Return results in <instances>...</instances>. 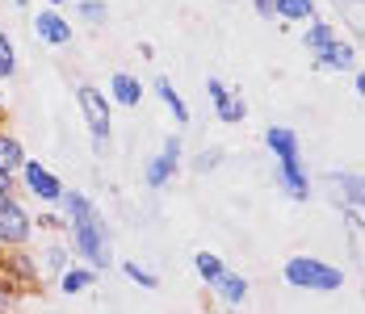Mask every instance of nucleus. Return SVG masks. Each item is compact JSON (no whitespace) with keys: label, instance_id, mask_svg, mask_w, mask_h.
I'll use <instances>...</instances> for the list:
<instances>
[{"label":"nucleus","instance_id":"nucleus-1","mask_svg":"<svg viewBox=\"0 0 365 314\" xmlns=\"http://www.w3.org/2000/svg\"><path fill=\"white\" fill-rule=\"evenodd\" d=\"M63 214H68V231H72V251L88 264V268H110L113 264V251H110V231H106V218L97 214V206L84 197V193H76L68 189L63 193Z\"/></svg>","mask_w":365,"mask_h":314},{"label":"nucleus","instance_id":"nucleus-2","mask_svg":"<svg viewBox=\"0 0 365 314\" xmlns=\"http://www.w3.org/2000/svg\"><path fill=\"white\" fill-rule=\"evenodd\" d=\"M286 281L294 289H311V293H336L344 285V273L336 264H324L315 256H290L286 260Z\"/></svg>","mask_w":365,"mask_h":314},{"label":"nucleus","instance_id":"nucleus-3","mask_svg":"<svg viewBox=\"0 0 365 314\" xmlns=\"http://www.w3.org/2000/svg\"><path fill=\"white\" fill-rule=\"evenodd\" d=\"M76 101H80V117H84L88 135H93V151H97V155H106V151H110V130H113L106 93H97L93 84H80V88H76Z\"/></svg>","mask_w":365,"mask_h":314},{"label":"nucleus","instance_id":"nucleus-4","mask_svg":"<svg viewBox=\"0 0 365 314\" xmlns=\"http://www.w3.org/2000/svg\"><path fill=\"white\" fill-rule=\"evenodd\" d=\"M34 235V214L21 206V197H0V247L4 251H17V247L30 244Z\"/></svg>","mask_w":365,"mask_h":314},{"label":"nucleus","instance_id":"nucleus-5","mask_svg":"<svg viewBox=\"0 0 365 314\" xmlns=\"http://www.w3.org/2000/svg\"><path fill=\"white\" fill-rule=\"evenodd\" d=\"M21 184L34 193L38 202H46V206H59V202H63V193H68V189H63V180L51 172L46 164H38V159H26V164H21Z\"/></svg>","mask_w":365,"mask_h":314},{"label":"nucleus","instance_id":"nucleus-6","mask_svg":"<svg viewBox=\"0 0 365 314\" xmlns=\"http://www.w3.org/2000/svg\"><path fill=\"white\" fill-rule=\"evenodd\" d=\"M181 147L185 142L173 135V139H164V147L147 159V172H143V180L151 184V189H164L173 176H177V168H181Z\"/></svg>","mask_w":365,"mask_h":314},{"label":"nucleus","instance_id":"nucleus-7","mask_svg":"<svg viewBox=\"0 0 365 314\" xmlns=\"http://www.w3.org/2000/svg\"><path fill=\"white\" fill-rule=\"evenodd\" d=\"M206 93H210V101H215L219 122H227V126H240V122L248 117V105H244V97H235L222 80H206Z\"/></svg>","mask_w":365,"mask_h":314},{"label":"nucleus","instance_id":"nucleus-8","mask_svg":"<svg viewBox=\"0 0 365 314\" xmlns=\"http://www.w3.org/2000/svg\"><path fill=\"white\" fill-rule=\"evenodd\" d=\"M34 34L46 42V46H68L72 42V26L63 21L59 9H46V13H34Z\"/></svg>","mask_w":365,"mask_h":314},{"label":"nucleus","instance_id":"nucleus-9","mask_svg":"<svg viewBox=\"0 0 365 314\" xmlns=\"http://www.w3.org/2000/svg\"><path fill=\"white\" fill-rule=\"evenodd\" d=\"M331 189H336V197H340L344 214H361V209H365L361 172H336V176H331Z\"/></svg>","mask_w":365,"mask_h":314},{"label":"nucleus","instance_id":"nucleus-10","mask_svg":"<svg viewBox=\"0 0 365 314\" xmlns=\"http://www.w3.org/2000/svg\"><path fill=\"white\" fill-rule=\"evenodd\" d=\"M264 147L277 155V164H298V159H302L298 135H294L290 126H269V130H264Z\"/></svg>","mask_w":365,"mask_h":314},{"label":"nucleus","instance_id":"nucleus-11","mask_svg":"<svg viewBox=\"0 0 365 314\" xmlns=\"http://www.w3.org/2000/svg\"><path fill=\"white\" fill-rule=\"evenodd\" d=\"M110 97L122 105V109H135V105L143 101V80L130 75V71H113L110 75Z\"/></svg>","mask_w":365,"mask_h":314},{"label":"nucleus","instance_id":"nucleus-12","mask_svg":"<svg viewBox=\"0 0 365 314\" xmlns=\"http://www.w3.org/2000/svg\"><path fill=\"white\" fill-rule=\"evenodd\" d=\"M282 168V193L294 197V202H307L311 197V176L302 172V159L298 164H277Z\"/></svg>","mask_w":365,"mask_h":314},{"label":"nucleus","instance_id":"nucleus-13","mask_svg":"<svg viewBox=\"0 0 365 314\" xmlns=\"http://www.w3.org/2000/svg\"><path fill=\"white\" fill-rule=\"evenodd\" d=\"M331 42H336V30H331L328 21H319V17H315V21H307V38H302V46H307L311 63H315V59L328 51Z\"/></svg>","mask_w":365,"mask_h":314},{"label":"nucleus","instance_id":"nucleus-14","mask_svg":"<svg viewBox=\"0 0 365 314\" xmlns=\"http://www.w3.org/2000/svg\"><path fill=\"white\" fill-rule=\"evenodd\" d=\"M210 289L219 293V298L227 302V306H240V302L248 298V281L240 277V273H231V268H222V273H219V281H215Z\"/></svg>","mask_w":365,"mask_h":314},{"label":"nucleus","instance_id":"nucleus-15","mask_svg":"<svg viewBox=\"0 0 365 314\" xmlns=\"http://www.w3.org/2000/svg\"><path fill=\"white\" fill-rule=\"evenodd\" d=\"M30 155H26V147H21V139H13L9 130H0V172L17 176L21 172V164H26Z\"/></svg>","mask_w":365,"mask_h":314},{"label":"nucleus","instance_id":"nucleus-16","mask_svg":"<svg viewBox=\"0 0 365 314\" xmlns=\"http://www.w3.org/2000/svg\"><path fill=\"white\" fill-rule=\"evenodd\" d=\"M315 68H344V71L357 68V46H353V42H340V38H336L328 51H324V55L315 59Z\"/></svg>","mask_w":365,"mask_h":314},{"label":"nucleus","instance_id":"nucleus-17","mask_svg":"<svg viewBox=\"0 0 365 314\" xmlns=\"http://www.w3.org/2000/svg\"><path fill=\"white\" fill-rule=\"evenodd\" d=\"M155 97L168 105V113L177 117V126H189V105L181 101V93L173 88V80H164V75H155Z\"/></svg>","mask_w":365,"mask_h":314},{"label":"nucleus","instance_id":"nucleus-18","mask_svg":"<svg viewBox=\"0 0 365 314\" xmlns=\"http://www.w3.org/2000/svg\"><path fill=\"white\" fill-rule=\"evenodd\" d=\"M97 281V268H88V264H80V268H63V277H59V293H84L88 285Z\"/></svg>","mask_w":365,"mask_h":314},{"label":"nucleus","instance_id":"nucleus-19","mask_svg":"<svg viewBox=\"0 0 365 314\" xmlns=\"http://www.w3.org/2000/svg\"><path fill=\"white\" fill-rule=\"evenodd\" d=\"M277 21H315V0H277Z\"/></svg>","mask_w":365,"mask_h":314},{"label":"nucleus","instance_id":"nucleus-20","mask_svg":"<svg viewBox=\"0 0 365 314\" xmlns=\"http://www.w3.org/2000/svg\"><path fill=\"white\" fill-rule=\"evenodd\" d=\"M193 268H197V277L206 281V285H215L219 273H222V260L215 251H197V256H193Z\"/></svg>","mask_w":365,"mask_h":314},{"label":"nucleus","instance_id":"nucleus-21","mask_svg":"<svg viewBox=\"0 0 365 314\" xmlns=\"http://www.w3.org/2000/svg\"><path fill=\"white\" fill-rule=\"evenodd\" d=\"M76 13L84 17V26H106V17H110L106 0H80V4H76Z\"/></svg>","mask_w":365,"mask_h":314},{"label":"nucleus","instance_id":"nucleus-22","mask_svg":"<svg viewBox=\"0 0 365 314\" xmlns=\"http://www.w3.org/2000/svg\"><path fill=\"white\" fill-rule=\"evenodd\" d=\"M122 273L135 281L139 289H155V285H160V277H155L151 268H143V264H135V260H122Z\"/></svg>","mask_w":365,"mask_h":314},{"label":"nucleus","instance_id":"nucleus-23","mask_svg":"<svg viewBox=\"0 0 365 314\" xmlns=\"http://www.w3.org/2000/svg\"><path fill=\"white\" fill-rule=\"evenodd\" d=\"M17 71V51H13V38L0 34V80H13Z\"/></svg>","mask_w":365,"mask_h":314},{"label":"nucleus","instance_id":"nucleus-24","mask_svg":"<svg viewBox=\"0 0 365 314\" xmlns=\"http://www.w3.org/2000/svg\"><path fill=\"white\" fill-rule=\"evenodd\" d=\"M42 264H46L55 277H63V268H68V247H63V244H51L46 251H42Z\"/></svg>","mask_w":365,"mask_h":314},{"label":"nucleus","instance_id":"nucleus-25","mask_svg":"<svg viewBox=\"0 0 365 314\" xmlns=\"http://www.w3.org/2000/svg\"><path fill=\"white\" fill-rule=\"evenodd\" d=\"M17 298H21V285H17V281H9L4 273H0V314L9 310V306H13Z\"/></svg>","mask_w":365,"mask_h":314},{"label":"nucleus","instance_id":"nucleus-26","mask_svg":"<svg viewBox=\"0 0 365 314\" xmlns=\"http://www.w3.org/2000/svg\"><path fill=\"white\" fill-rule=\"evenodd\" d=\"M222 164V151H202V155H197V159H193V172H215V168H219Z\"/></svg>","mask_w":365,"mask_h":314},{"label":"nucleus","instance_id":"nucleus-27","mask_svg":"<svg viewBox=\"0 0 365 314\" xmlns=\"http://www.w3.org/2000/svg\"><path fill=\"white\" fill-rule=\"evenodd\" d=\"M256 13H260L264 21H277V0H256Z\"/></svg>","mask_w":365,"mask_h":314},{"label":"nucleus","instance_id":"nucleus-28","mask_svg":"<svg viewBox=\"0 0 365 314\" xmlns=\"http://www.w3.org/2000/svg\"><path fill=\"white\" fill-rule=\"evenodd\" d=\"M13 184H17L13 176H9V172H0V197H9V193H13Z\"/></svg>","mask_w":365,"mask_h":314},{"label":"nucleus","instance_id":"nucleus-29","mask_svg":"<svg viewBox=\"0 0 365 314\" xmlns=\"http://www.w3.org/2000/svg\"><path fill=\"white\" fill-rule=\"evenodd\" d=\"M38 226H46V231H55V226H59V214H42V218H38Z\"/></svg>","mask_w":365,"mask_h":314},{"label":"nucleus","instance_id":"nucleus-30","mask_svg":"<svg viewBox=\"0 0 365 314\" xmlns=\"http://www.w3.org/2000/svg\"><path fill=\"white\" fill-rule=\"evenodd\" d=\"M353 88H357V97H365V71L357 68V80H353Z\"/></svg>","mask_w":365,"mask_h":314},{"label":"nucleus","instance_id":"nucleus-31","mask_svg":"<svg viewBox=\"0 0 365 314\" xmlns=\"http://www.w3.org/2000/svg\"><path fill=\"white\" fill-rule=\"evenodd\" d=\"M59 4H63V0H46V9H59Z\"/></svg>","mask_w":365,"mask_h":314},{"label":"nucleus","instance_id":"nucleus-32","mask_svg":"<svg viewBox=\"0 0 365 314\" xmlns=\"http://www.w3.org/2000/svg\"><path fill=\"white\" fill-rule=\"evenodd\" d=\"M26 4H30V0H17V9H26Z\"/></svg>","mask_w":365,"mask_h":314},{"label":"nucleus","instance_id":"nucleus-33","mask_svg":"<svg viewBox=\"0 0 365 314\" xmlns=\"http://www.w3.org/2000/svg\"><path fill=\"white\" fill-rule=\"evenodd\" d=\"M222 4H231V0H222Z\"/></svg>","mask_w":365,"mask_h":314},{"label":"nucleus","instance_id":"nucleus-34","mask_svg":"<svg viewBox=\"0 0 365 314\" xmlns=\"http://www.w3.org/2000/svg\"><path fill=\"white\" fill-rule=\"evenodd\" d=\"M0 109H4V101H0Z\"/></svg>","mask_w":365,"mask_h":314}]
</instances>
